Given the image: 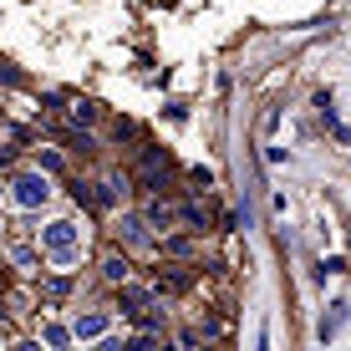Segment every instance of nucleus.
<instances>
[{
	"label": "nucleus",
	"mask_w": 351,
	"mask_h": 351,
	"mask_svg": "<svg viewBox=\"0 0 351 351\" xmlns=\"http://www.w3.org/2000/svg\"><path fill=\"white\" fill-rule=\"evenodd\" d=\"M77 239H82V234H77V224H71V219H56V224L41 229V245L56 255V265H71V260H77Z\"/></svg>",
	"instance_id": "obj_1"
},
{
	"label": "nucleus",
	"mask_w": 351,
	"mask_h": 351,
	"mask_svg": "<svg viewBox=\"0 0 351 351\" xmlns=\"http://www.w3.org/2000/svg\"><path fill=\"white\" fill-rule=\"evenodd\" d=\"M46 199H51L46 173H21V178H16V204H21V209H41Z\"/></svg>",
	"instance_id": "obj_2"
},
{
	"label": "nucleus",
	"mask_w": 351,
	"mask_h": 351,
	"mask_svg": "<svg viewBox=\"0 0 351 351\" xmlns=\"http://www.w3.org/2000/svg\"><path fill=\"white\" fill-rule=\"evenodd\" d=\"M351 321V300H331V306H326V316H321V341H336V336H341V326Z\"/></svg>",
	"instance_id": "obj_3"
},
{
	"label": "nucleus",
	"mask_w": 351,
	"mask_h": 351,
	"mask_svg": "<svg viewBox=\"0 0 351 351\" xmlns=\"http://www.w3.org/2000/svg\"><path fill=\"white\" fill-rule=\"evenodd\" d=\"M102 331H107V316H82V321H77V331H71V336H77V341H97Z\"/></svg>",
	"instance_id": "obj_4"
},
{
	"label": "nucleus",
	"mask_w": 351,
	"mask_h": 351,
	"mask_svg": "<svg viewBox=\"0 0 351 351\" xmlns=\"http://www.w3.org/2000/svg\"><path fill=\"white\" fill-rule=\"evenodd\" d=\"M102 275H107V280H117V285H123V280H128L132 270H128V260H123V255H112V260L102 265Z\"/></svg>",
	"instance_id": "obj_5"
},
{
	"label": "nucleus",
	"mask_w": 351,
	"mask_h": 351,
	"mask_svg": "<svg viewBox=\"0 0 351 351\" xmlns=\"http://www.w3.org/2000/svg\"><path fill=\"white\" fill-rule=\"evenodd\" d=\"M123 234L132 239V245H148V234H143V219H132V214L123 219Z\"/></svg>",
	"instance_id": "obj_6"
},
{
	"label": "nucleus",
	"mask_w": 351,
	"mask_h": 351,
	"mask_svg": "<svg viewBox=\"0 0 351 351\" xmlns=\"http://www.w3.org/2000/svg\"><path fill=\"white\" fill-rule=\"evenodd\" d=\"M123 306H128V311H138V306H148V290H138V285H128V290H123Z\"/></svg>",
	"instance_id": "obj_7"
},
{
	"label": "nucleus",
	"mask_w": 351,
	"mask_h": 351,
	"mask_svg": "<svg viewBox=\"0 0 351 351\" xmlns=\"http://www.w3.org/2000/svg\"><path fill=\"white\" fill-rule=\"evenodd\" d=\"M163 250H168V255H189V250H193V239H184V234H173V239H163Z\"/></svg>",
	"instance_id": "obj_8"
},
{
	"label": "nucleus",
	"mask_w": 351,
	"mask_h": 351,
	"mask_svg": "<svg viewBox=\"0 0 351 351\" xmlns=\"http://www.w3.org/2000/svg\"><path fill=\"white\" fill-rule=\"evenodd\" d=\"M46 341H51V346H66L71 331H62V326H46Z\"/></svg>",
	"instance_id": "obj_9"
},
{
	"label": "nucleus",
	"mask_w": 351,
	"mask_h": 351,
	"mask_svg": "<svg viewBox=\"0 0 351 351\" xmlns=\"http://www.w3.org/2000/svg\"><path fill=\"white\" fill-rule=\"evenodd\" d=\"M0 199H5V189H0Z\"/></svg>",
	"instance_id": "obj_10"
}]
</instances>
